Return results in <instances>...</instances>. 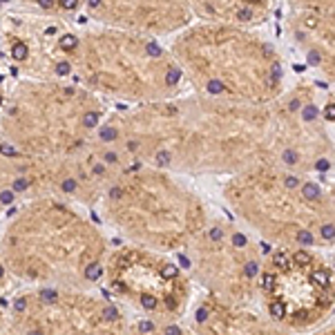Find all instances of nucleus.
Listing matches in <instances>:
<instances>
[{"label":"nucleus","instance_id":"nucleus-4","mask_svg":"<svg viewBox=\"0 0 335 335\" xmlns=\"http://www.w3.org/2000/svg\"><path fill=\"white\" fill-rule=\"evenodd\" d=\"M163 49L154 43H138L132 36H87L83 52L85 76L94 85L125 96H145L159 92V76L145 71L147 63L163 61ZM165 78V76H163ZM168 83L177 80L165 78Z\"/></svg>","mask_w":335,"mask_h":335},{"label":"nucleus","instance_id":"nucleus-1","mask_svg":"<svg viewBox=\"0 0 335 335\" xmlns=\"http://www.w3.org/2000/svg\"><path fill=\"white\" fill-rule=\"evenodd\" d=\"M174 52L197 87L212 96L268 101L281 78L275 52L255 36L230 27H199L183 36Z\"/></svg>","mask_w":335,"mask_h":335},{"label":"nucleus","instance_id":"nucleus-3","mask_svg":"<svg viewBox=\"0 0 335 335\" xmlns=\"http://www.w3.org/2000/svg\"><path fill=\"white\" fill-rule=\"evenodd\" d=\"M110 214L136 237H179L192 228L203 210L172 179L141 172L110 188Z\"/></svg>","mask_w":335,"mask_h":335},{"label":"nucleus","instance_id":"nucleus-2","mask_svg":"<svg viewBox=\"0 0 335 335\" xmlns=\"http://www.w3.org/2000/svg\"><path fill=\"white\" fill-rule=\"evenodd\" d=\"M230 201L248 221L259 228L264 221H270L268 230L290 232L302 244H313L311 223L317 217L333 214L331 197H324L313 181L299 186L297 177L268 168L250 170L241 179H235Z\"/></svg>","mask_w":335,"mask_h":335}]
</instances>
